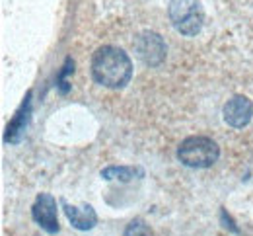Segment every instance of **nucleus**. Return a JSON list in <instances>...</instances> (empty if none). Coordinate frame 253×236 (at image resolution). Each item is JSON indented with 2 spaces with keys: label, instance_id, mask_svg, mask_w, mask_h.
<instances>
[{
  "label": "nucleus",
  "instance_id": "nucleus-1",
  "mask_svg": "<svg viewBox=\"0 0 253 236\" xmlns=\"http://www.w3.org/2000/svg\"><path fill=\"white\" fill-rule=\"evenodd\" d=\"M92 78L99 86L119 90L125 88L132 76V61L125 49L103 45L92 55Z\"/></svg>",
  "mask_w": 253,
  "mask_h": 236
},
{
  "label": "nucleus",
  "instance_id": "nucleus-2",
  "mask_svg": "<svg viewBox=\"0 0 253 236\" xmlns=\"http://www.w3.org/2000/svg\"><path fill=\"white\" fill-rule=\"evenodd\" d=\"M220 158V146L211 137H187L177 146V160L189 168H211Z\"/></svg>",
  "mask_w": 253,
  "mask_h": 236
},
{
  "label": "nucleus",
  "instance_id": "nucleus-3",
  "mask_svg": "<svg viewBox=\"0 0 253 236\" xmlns=\"http://www.w3.org/2000/svg\"><path fill=\"white\" fill-rule=\"evenodd\" d=\"M168 16L171 26L187 37L201 34L205 24V10L201 0H169Z\"/></svg>",
  "mask_w": 253,
  "mask_h": 236
},
{
  "label": "nucleus",
  "instance_id": "nucleus-4",
  "mask_svg": "<svg viewBox=\"0 0 253 236\" xmlns=\"http://www.w3.org/2000/svg\"><path fill=\"white\" fill-rule=\"evenodd\" d=\"M134 49H136L138 59L146 67H158L164 63V59L168 55L166 41L156 32H142L134 39Z\"/></svg>",
  "mask_w": 253,
  "mask_h": 236
},
{
  "label": "nucleus",
  "instance_id": "nucleus-5",
  "mask_svg": "<svg viewBox=\"0 0 253 236\" xmlns=\"http://www.w3.org/2000/svg\"><path fill=\"white\" fill-rule=\"evenodd\" d=\"M32 217L47 235H57L61 231L59 215H57V201L51 193H39L32 205Z\"/></svg>",
  "mask_w": 253,
  "mask_h": 236
},
{
  "label": "nucleus",
  "instance_id": "nucleus-6",
  "mask_svg": "<svg viewBox=\"0 0 253 236\" xmlns=\"http://www.w3.org/2000/svg\"><path fill=\"white\" fill-rule=\"evenodd\" d=\"M222 117L224 121L234 127V129H244L250 125V121L253 119V103L248 96L236 94L230 100L224 103L222 109Z\"/></svg>",
  "mask_w": 253,
  "mask_h": 236
},
{
  "label": "nucleus",
  "instance_id": "nucleus-7",
  "mask_svg": "<svg viewBox=\"0 0 253 236\" xmlns=\"http://www.w3.org/2000/svg\"><path fill=\"white\" fill-rule=\"evenodd\" d=\"M33 96L32 90L26 94V98L22 101V105L18 107L16 115L10 119L8 127H6V133H4V142L6 144H18L22 141V137L26 135V129L32 121V113H33Z\"/></svg>",
  "mask_w": 253,
  "mask_h": 236
},
{
  "label": "nucleus",
  "instance_id": "nucleus-8",
  "mask_svg": "<svg viewBox=\"0 0 253 236\" xmlns=\"http://www.w3.org/2000/svg\"><path fill=\"white\" fill-rule=\"evenodd\" d=\"M63 203V211L68 219V223L76 229V231H92L95 225H97V213L94 211L92 205L88 203H82V205H70L66 203L64 199H61Z\"/></svg>",
  "mask_w": 253,
  "mask_h": 236
},
{
  "label": "nucleus",
  "instance_id": "nucleus-9",
  "mask_svg": "<svg viewBox=\"0 0 253 236\" xmlns=\"http://www.w3.org/2000/svg\"><path fill=\"white\" fill-rule=\"evenodd\" d=\"M144 170L134 168V166H107L101 170V178L111 182V180H119V182H132L136 178H142Z\"/></svg>",
  "mask_w": 253,
  "mask_h": 236
},
{
  "label": "nucleus",
  "instance_id": "nucleus-10",
  "mask_svg": "<svg viewBox=\"0 0 253 236\" xmlns=\"http://www.w3.org/2000/svg\"><path fill=\"white\" fill-rule=\"evenodd\" d=\"M123 236H152V231L142 219H134L125 227Z\"/></svg>",
  "mask_w": 253,
  "mask_h": 236
},
{
  "label": "nucleus",
  "instance_id": "nucleus-11",
  "mask_svg": "<svg viewBox=\"0 0 253 236\" xmlns=\"http://www.w3.org/2000/svg\"><path fill=\"white\" fill-rule=\"evenodd\" d=\"M74 72V61L68 57L66 59V63H64V68L61 70V74H59V78H57V86H59V92L61 94H66L68 90H70V86H68V74H72Z\"/></svg>",
  "mask_w": 253,
  "mask_h": 236
},
{
  "label": "nucleus",
  "instance_id": "nucleus-12",
  "mask_svg": "<svg viewBox=\"0 0 253 236\" xmlns=\"http://www.w3.org/2000/svg\"><path fill=\"white\" fill-rule=\"evenodd\" d=\"M222 219H224V225H226V227H230V231H232V233H238V227H234V225H232V219H230V215L226 217V211H224V209H222Z\"/></svg>",
  "mask_w": 253,
  "mask_h": 236
}]
</instances>
